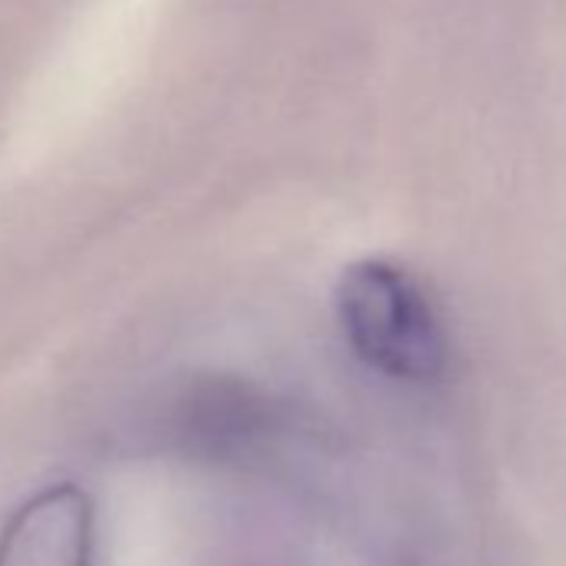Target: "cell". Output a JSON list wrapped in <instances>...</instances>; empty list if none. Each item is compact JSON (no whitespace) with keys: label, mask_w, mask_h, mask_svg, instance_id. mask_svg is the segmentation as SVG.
<instances>
[{"label":"cell","mask_w":566,"mask_h":566,"mask_svg":"<svg viewBox=\"0 0 566 566\" xmlns=\"http://www.w3.org/2000/svg\"><path fill=\"white\" fill-rule=\"evenodd\" d=\"M337 317L350 350L370 370L407 384L443 377V324L403 266L377 256L344 266L337 280Z\"/></svg>","instance_id":"1"},{"label":"cell","mask_w":566,"mask_h":566,"mask_svg":"<svg viewBox=\"0 0 566 566\" xmlns=\"http://www.w3.org/2000/svg\"><path fill=\"white\" fill-rule=\"evenodd\" d=\"M273 427V407L253 387L227 377L193 384L180 400L177 433L207 457L250 453Z\"/></svg>","instance_id":"3"},{"label":"cell","mask_w":566,"mask_h":566,"mask_svg":"<svg viewBox=\"0 0 566 566\" xmlns=\"http://www.w3.org/2000/svg\"><path fill=\"white\" fill-rule=\"evenodd\" d=\"M94 496L61 480L28 496L0 530V566H94Z\"/></svg>","instance_id":"2"}]
</instances>
